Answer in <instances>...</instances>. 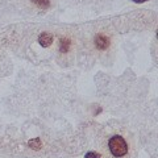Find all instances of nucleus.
Masks as SVG:
<instances>
[{
	"instance_id": "obj_4",
	"label": "nucleus",
	"mask_w": 158,
	"mask_h": 158,
	"mask_svg": "<svg viewBox=\"0 0 158 158\" xmlns=\"http://www.w3.org/2000/svg\"><path fill=\"white\" fill-rule=\"evenodd\" d=\"M32 2L42 9H46L49 7V4H50V0H32Z\"/></svg>"
},
{
	"instance_id": "obj_3",
	"label": "nucleus",
	"mask_w": 158,
	"mask_h": 158,
	"mask_svg": "<svg viewBox=\"0 0 158 158\" xmlns=\"http://www.w3.org/2000/svg\"><path fill=\"white\" fill-rule=\"evenodd\" d=\"M52 41H53V36L50 33H42L41 36H40V38H38V42L41 44L44 48H46V46L50 45Z\"/></svg>"
},
{
	"instance_id": "obj_6",
	"label": "nucleus",
	"mask_w": 158,
	"mask_h": 158,
	"mask_svg": "<svg viewBox=\"0 0 158 158\" xmlns=\"http://www.w3.org/2000/svg\"><path fill=\"white\" fill-rule=\"evenodd\" d=\"M133 2H136V3H141V2H146V0H133Z\"/></svg>"
},
{
	"instance_id": "obj_1",
	"label": "nucleus",
	"mask_w": 158,
	"mask_h": 158,
	"mask_svg": "<svg viewBox=\"0 0 158 158\" xmlns=\"http://www.w3.org/2000/svg\"><path fill=\"white\" fill-rule=\"evenodd\" d=\"M108 146H110L112 156H115V157H123V156H125L128 152L127 142L121 136H113L110 140Z\"/></svg>"
},
{
	"instance_id": "obj_2",
	"label": "nucleus",
	"mask_w": 158,
	"mask_h": 158,
	"mask_svg": "<svg viewBox=\"0 0 158 158\" xmlns=\"http://www.w3.org/2000/svg\"><path fill=\"white\" fill-rule=\"evenodd\" d=\"M95 45L99 50H106L111 45V40L107 36H104V34H98L95 38Z\"/></svg>"
},
{
	"instance_id": "obj_5",
	"label": "nucleus",
	"mask_w": 158,
	"mask_h": 158,
	"mask_svg": "<svg viewBox=\"0 0 158 158\" xmlns=\"http://www.w3.org/2000/svg\"><path fill=\"white\" fill-rule=\"evenodd\" d=\"M69 49H70V41L67 38H63L61 41V52L62 53H67Z\"/></svg>"
}]
</instances>
